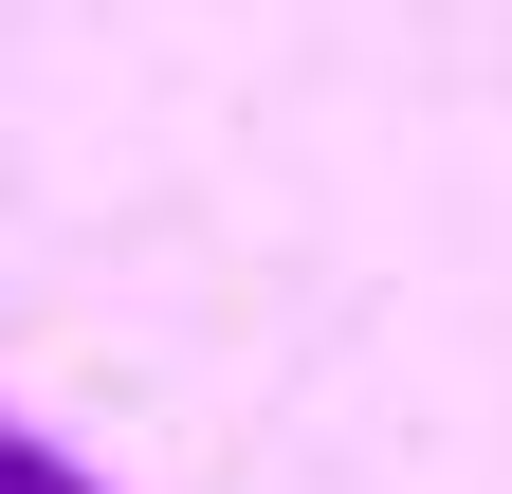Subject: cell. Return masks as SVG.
Here are the masks:
<instances>
[{"mask_svg":"<svg viewBox=\"0 0 512 494\" xmlns=\"http://www.w3.org/2000/svg\"><path fill=\"white\" fill-rule=\"evenodd\" d=\"M0 494H110V476H92V458H55L37 421H0Z\"/></svg>","mask_w":512,"mask_h":494,"instance_id":"cell-1","label":"cell"}]
</instances>
